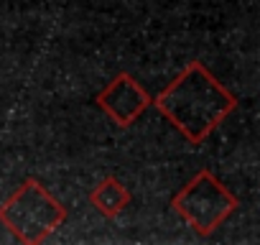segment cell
<instances>
[{
	"instance_id": "cell-4",
	"label": "cell",
	"mask_w": 260,
	"mask_h": 245,
	"mask_svg": "<svg viewBox=\"0 0 260 245\" xmlns=\"http://www.w3.org/2000/svg\"><path fill=\"white\" fill-rule=\"evenodd\" d=\"M94 102L117 122L120 128H130L151 107V95L130 74H117L94 97Z\"/></svg>"
},
{
	"instance_id": "cell-3",
	"label": "cell",
	"mask_w": 260,
	"mask_h": 245,
	"mask_svg": "<svg viewBox=\"0 0 260 245\" xmlns=\"http://www.w3.org/2000/svg\"><path fill=\"white\" fill-rule=\"evenodd\" d=\"M171 207L197 235H212L237 209V197L209 169H202L181 192L171 197Z\"/></svg>"
},
{
	"instance_id": "cell-5",
	"label": "cell",
	"mask_w": 260,
	"mask_h": 245,
	"mask_svg": "<svg viewBox=\"0 0 260 245\" xmlns=\"http://www.w3.org/2000/svg\"><path fill=\"white\" fill-rule=\"evenodd\" d=\"M89 202L97 212H102L105 217H117L127 204H130V192L127 187L115 179V176H107L102 179L92 192H89Z\"/></svg>"
},
{
	"instance_id": "cell-1",
	"label": "cell",
	"mask_w": 260,
	"mask_h": 245,
	"mask_svg": "<svg viewBox=\"0 0 260 245\" xmlns=\"http://www.w3.org/2000/svg\"><path fill=\"white\" fill-rule=\"evenodd\" d=\"M151 105L174 122L189 143L199 146L237 107V97L219 84L202 62H189L186 69L158 92L156 100H151Z\"/></svg>"
},
{
	"instance_id": "cell-2",
	"label": "cell",
	"mask_w": 260,
	"mask_h": 245,
	"mask_svg": "<svg viewBox=\"0 0 260 245\" xmlns=\"http://www.w3.org/2000/svg\"><path fill=\"white\" fill-rule=\"evenodd\" d=\"M3 222L21 242H44L67 222V207L39 181L26 179L0 207Z\"/></svg>"
}]
</instances>
